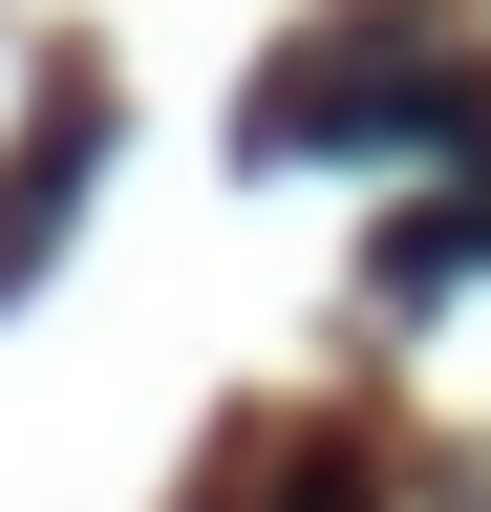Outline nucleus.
Here are the masks:
<instances>
[{
    "label": "nucleus",
    "mask_w": 491,
    "mask_h": 512,
    "mask_svg": "<svg viewBox=\"0 0 491 512\" xmlns=\"http://www.w3.org/2000/svg\"><path fill=\"white\" fill-rule=\"evenodd\" d=\"M257 150H449V171H491V64L449 22H342L257 86Z\"/></svg>",
    "instance_id": "f257e3e1"
},
{
    "label": "nucleus",
    "mask_w": 491,
    "mask_h": 512,
    "mask_svg": "<svg viewBox=\"0 0 491 512\" xmlns=\"http://www.w3.org/2000/svg\"><path fill=\"white\" fill-rule=\"evenodd\" d=\"M65 192H86V107H43V150H22V171H0V278H22V235H43V214H65Z\"/></svg>",
    "instance_id": "f03ea898"
},
{
    "label": "nucleus",
    "mask_w": 491,
    "mask_h": 512,
    "mask_svg": "<svg viewBox=\"0 0 491 512\" xmlns=\"http://www.w3.org/2000/svg\"><path fill=\"white\" fill-rule=\"evenodd\" d=\"M257 512H363V470H342V448H299V470H278Z\"/></svg>",
    "instance_id": "7ed1b4c3"
},
{
    "label": "nucleus",
    "mask_w": 491,
    "mask_h": 512,
    "mask_svg": "<svg viewBox=\"0 0 491 512\" xmlns=\"http://www.w3.org/2000/svg\"><path fill=\"white\" fill-rule=\"evenodd\" d=\"M470 512H491V491H470Z\"/></svg>",
    "instance_id": "20e7f679"
}]
</instances>
